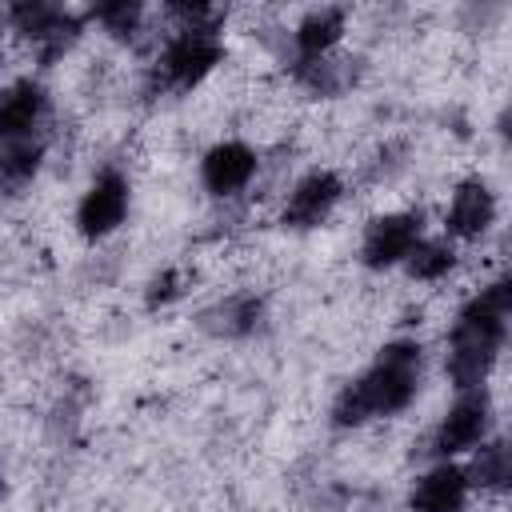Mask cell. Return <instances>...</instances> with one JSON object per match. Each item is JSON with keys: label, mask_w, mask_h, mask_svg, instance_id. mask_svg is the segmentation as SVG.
<instances>
[{"label": "cell", "mask_w": 512, "mask_h": 512, "mask_svg": "<svg viewBox=\"0 0 512 512\" xmlns=\"http://www.w3.org/2000/svg\"><path fill=\"white\" fill-rule=\"evenodd\" d=\"M424 380V348L416 340H392L376 352V360L348 380L332 400V424L336 428H360L368 420L400 416Z\"/></svg>", "instance_id": "6da1fadb"}, {"label": "cell", "mask_w": 512, "mask_h": 512, "mask_svg": "<svg viewBox=\"0 0 512 512\" xmlns=\"http://www.w3.org/2000/svg\"><path fill=\"white\" fill-rule=\"evenodd\" d=\"M508 308H512L508 280L496 276L476 296H468L464 308L456 312V324L448 332V360L444 364H448V376L460 392L484 388L488 372L496 368L504 336H508Z\"/></svg>", "instance_id": "7a4b0ae2"}, {"label": "cell", "mask_w": 512, "mask_h": 512, "mask_svg": "<svg viewBox=\"0 0 512 512\" xmlns=\"http://www.w3.org/2000/svg\"><path fill=\"white\" fill-rule=\"evenodd\" d=\"M220 64H224L220 28H176L152 64V84L160 92L180 96V92L200 88Z\"/></svg>", "instance_id": "3957f363"}, {"label": "cell", "mask_w": 512, "mask_h": 512, "mask_svg": "<svg viewBox=\"0 0 512 512\" xmlns=\"http://www.w3.org/2000/svg\"><path fill=\"white\" fill-rule=\"evenodd\" d=\"M488 432H492V396L484 388H468L436 420L428 436V452L436 460H456L464 452H476L488 440Z\"/></svg>", "instance_id": "277c9868"}, {"label": "cell", "mask_w": 512, "mask_h": 512, "mask_svg": "<svg viewBox=\"0 0 512 512\" xmlns=\"http://www.w3.org/2000/svg\"><path fill=\"white\" fill-rule=\"evenodd\" d=\"M132 208V184L120 168H104L92 176V184L76 200V232L84 240H104L112 236Z\"/></svg>", "instance_id": "5b68a950"}, {"label": "cell", "mask_w": 512, "mask_h": 512, "mask_svg": "<svg viewBox=\"0 0 512 512\" xmlns=\"http://www.w3.org/2000/svg\"><path fill=\"white\" fill-rule=\"evenodd\" d=\"M8 24L20 40H28L36 48L40 60H56L64 56L76 36H80V16L60 8V4H44V0H24L8 8Z\"/></svg>", "instance_id": "8992f818"}, {"label": "cell", "mask_w": 512, "mask_h": 512, "mask_svg": "<svg viewBox=\"0 0 512 512\" xmlns=\"http://www.w3.org/2000/svg\"><path fill=\"white\" fill-rule=\"evenodd\" d=\"M424 240L420 212H384L372 216L360 236V264L372 272H388L412 256V248Z\"/></svg>", "instance_id": "52a82bcc"}, {"label": "cell", "mask_w": 512, "mask_h": 512, "mask_svg": "<svg viewBox=\"0 0 512 512\" xmlns=\"http://www.w3.org/2000/svg\"><path fill=\"white\" fill-rule=\"evenodd\" d=\"M340 200H344V180H340V172H332V168H312V172H304V176L284 192L280 224L292 228V232L320 228V224L336 212Z\"/></svg>", "instance_id": "ba28073f"}, {"label": "cell", "mask_w": 512, "mask_h": 512, "mask_svg": "<svg viewBox=\"0 0 512 512\" xmlns=\"http://www.w3.org/2000/svg\"><path fill=\"white\" fill-rule=\"evenodd\" d=\"M260 172V152L248 140H216L200 156V184L208 196H240Z\"/></svg>", "instance_id": "9c48e42d"}, {"label": "cell", "mask_w": 512, "mask_h": 512, "mask_svg": "<svg viewBox=\"0 0 512 512\" xmlns=\"http://www.w3.org/2000/svg\"><path fill=\"white\" fill-rule=\"evenodd\" d=\"M496 224V192L488 180L468 176L452 188L448 208H444V232L452 240H480Z\"/></svg>", "instance_id": "30bf717a"}, {"label": "cell", "mask_w": 512, "mask_h": 512, "mask_svg": "<svg viewBox=\"0 0 512 512\" xmlns=\"http://www.w3.org/2000/svg\"><path fill=\"white\" fill-rule=\"evenodd\" d=\"M48 120V92L40 80H12L0 88V144L32 140Z\"/></svg>", "instance_id": "8fae6325"}, {"label": "cell", "mask_w": 512, "mask_h": 512, "mask_svg": "<svg viewBox=\"0 0 512 512\" xmlns=\"http://www.w3.org/2000/svg\"><path fill=\"white\" fill-rule=\"evenodd\" d=\"M468 492H472V484L464 476V464L436 460L424 476H416L408 508L412 512H464L468 508Z\"/></svg>", "instance_id": "7c38bea8"}, {"label": "cell", "mask_w": 512, "mask_h": 512, "mask_svg": "<svg viewBox=\"0 0 512 512\" xmlns=\"http://www.w3.org/2000/svg\"><path fill=\"white\" fill-rule=\"evenodd\" d=\"M344 32H348V12H344V8H312V12L292 28V44H296L300 64L332 56L336 44L344 40Z\"/></svg>", "instance_id": "4fadbf2b"}, {"label": "cell", "mask_w": 512, "mask_h": 512, "mask_svg": "<svg viewBox=\"0 0 512 512\" xmlns=\"http://www.w3.org/2000/svg\"><path fill=\"white\" fill-rule=\"evenodd\" d=\"M44 164V140H16L0 144V192H24Z\"/></svg>", "instance_id": "5bb4252c"}, {"label": "cell", "mask_w": 512, "mask_h": 512, "mask_svg": "<svg viewBox=\"0 0 512 512\" xmlns=\"http://www.w3.org/2000/svg\"><path fill=\"white\" fill-rule=\"evenodd\" d=\"M464 476H468V484L480 488V492H500V488L508 484V476H512L508 444H504V440H484V444L472 452Z\"/></svg>", "instance_id": "9a60e30c"}, {"label": "cell", "mask_w": 512, "mask_h": 512, "mask_svg": "<svg viewBox=\"0 0 512 512\" xmlns=\"http://www.w3.org/2000/svg\"><path fill=\"white\" fill-rule=\"evenodd\" d=\"M456 260L460 256H456V244L452 240H420L412 248V256L404 260V268L420 284H440V280H448L456 272Z\"/></svg>", "instance_id": "2e32d148"}, {"label": "cell", "mask_w": 512, "mask_h": 512, "mask_svg": "<svg viewBox=\"0 0 512 512\" xmlns=\"http://www.w3.org/2000/svg\"><path fill=\"white\" fill-rule=\"evenodd\" d=\"M260 312H264V308H260L256 296H228V300L216 304L204 320H212L208 328L220 332V336H248V332H256Z\"/></svg>", "instance_id": "e0dca14e"}, {"label": "cell", "mask_w": 512, "mask_h": 512, "mask_svg": "<svg viewBox=\"0 0 512 512\" xmlns=\"http://www.w3.org/2000/svg\"><path fill=\"white\" fill-rule=\"evenodd\" d=\"M92 20H96L112 40H132V36L140 32L144 8H140V4H128V0H108V4H96V8H92Z\"/></svg>", "instance_id": "ac0fdd59"}, {"label": "cell", "mask_w": 512, "mask_h": 512, "mask_svg": "<svg viewBox=\"0 0 512 512\" xmlns=\"http://www.w3.org/2000/svg\"><path fill=\"white\" fill-rule=\"evenodd\" d=\"M180 296H184V272L180 268H164L160 276L148 280V308H164Z\"/></svg>", "instance_id": "d6986e66"}, {"label": "cell", "mask_w": 512, "mask_h": 512, "mask_svg": "<svg viewBox=\"0 0 512 512\" xmlns=\"http://www.w3.org/2000/svg\"><path fill=\"white\" fill-rule=\"evenodd\" d=\"M0 52H4V44H0Z\"/></svg>", "instance_id": "ffe728a7"}]
</instances>
